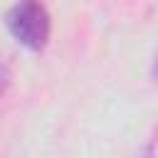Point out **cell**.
Masks as SVG:
<instances>
[{"label": "cell", "instance_id": "1", "mask_svg": "<svg viewBox=\"0 0 158 158\" xmlns=\"http://www.w3.org/2000/svg\"><path fill=\"white\" fill-rule=\"evenodd\" d=\"M7 32L27 49L40 52L52 35V20L42 0H17L5 15Z\"/></svg>", "mask_w": 158, "mask_h": 158}, {"label": "cell", "instance_id": "2", "mask_svg": "<svg viewBox=\"0 0 158 158\" xmlns=\"http://www.w3.org/2000/svg\"><path fill=\"white\" fill-rule=\"evenodd\" d=\"M7 81H10V72H7V67H5V64H0V96L5 94Z\"/></svg>", "mask_w": 158, "mask_h": 158}, {"label": "cell", "instance_id": "3", "mask_svg": "<svg viewBox=\"0 0 158 158\" xmlns=\"http://www.w3.org/2000/svg\"><path fill=\"white\" fill-rule=\"evenodd\" d=\"M151 77H153V79H158V54L153 57V67H151Z\"/></svg>", "mask_w": 158, "mask_h": 158}]
</instances>
